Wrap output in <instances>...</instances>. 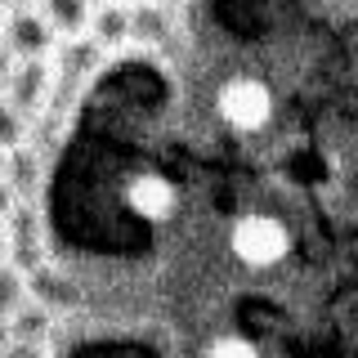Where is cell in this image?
<instances>
[{
    "mask_svg": "<svg viewBox=\"0 0 358 358\" xmlns=\"http://www.w3.org/2000/svg\"><path fill=\"white\" fill-rule=\"evenodd\" d=\"M229 246L246 268H273L278 260H287L291 233H287V224L273 220V215H242L229 233Z\"/></svg>",
    "mask_w": 358,
    "mask_h": 358,
    "instance_id": "1",
    "label": "cell"
},
{
    "mask_svg": "<svg viewBox=\"0 0 358 358\" xmlns=\"http://www.w3.org/2000/svg\"><path fill=\"white\" fill-rule=\"evenodd\" d=\"M215 112H220L224 126H233V130H260V126H268V117H273V94H268V85L255 81V76H233V81L220 85Z\"/></svg>",
    "mask_w": 358,
    "mask_h": 358,
    "instance_id": "2",
    "label": "cell"
},
{
    "mask_svg": "<svg viewBox=\"0 0 358 358\" xmlns=\"http://www.w3.org/2000/svg\"><path fill=\"white\" fill-rule=\"evenodd\" d=\"M0 41L9 45V54L22 63V59H45V54L54 50V27L50 18L41 14V9H14V14L5 18V27H0Z\"/></svg>",
    "mask_w": 358,
    "mask_h": 358,
    "instance_id": "3",
    "label": "cell"
},
{
    "mask_svg": "<svg viewBox=\"0 0 358 358\" xmlns=\"http://www.w3.org/2000/svg\"><path fill=\"white\" fill-rule=\"evenodd\" d=\"M50 90H54V67L45 59H22V63H14L5 99L22 117H36V112H45V103H50Z\"/></svg>",
    "mask_w": 358,
    "mask_h": 358,
    "instance_id": "4",
    "label": "cell"
},
{
    "mask_svg": "<svg viewBox=\"0 0 358 358\" xmlns=\"http://www.w3.org/2000/svg\"><path fill=\"white\" fill-rule=\"evenodd\" d=\"M126 201H130L134 215H143V220H171L175 206H179V193H175V184L166 175L143 171V175H134L126 184Z\"/></svg>",
    "mask_w": 358,
    "mask_h": 358,
    "instance_id": "5",
    "label": "cell"
},
{
    "mask_svg": "<svg viewBox=\"0 0 358 358\" xmlns=\"http://www.w3.org/2000/svg\"><path fill=\"white\" fill-rule=\"evenodd\" d=\"M27 291H31V300H36V305H45L50 313L76 305V287L67 282L63 273H54L50 264H41V268H31V273H27Z\"/></svg>",
    "mask_w": 358,
    "mask_h": 358,
    "instance_id": "6",
    "label": "cell"
},
{
    "mask_svg": "<svg viewBox=\"0 0 358 358\" xmlns=\"http://www.w3.org/2000/svg\"><path fill=\"white\" fill-rule=\"evenodd\" d=\"M41 14L50 18L54 31H63L67 41L72 36H85L90 31V0H41Z\"/></svg>",
    "mask_w": 358,
    "mask_h": 358,
    "instance_id": "7",
    "label": "cell"
},
{
    "mask_svg": "<svg viewBox=\"0 0 358 358\" xmlns=\"http://www.w3.org/2000/svg\"><path fill=\"white\" fill-rule=\"evenodd\" d=\"M130 14L134 9H126L117 0V5H99L94 18H90V36H94L103 50H117L121 41H130Z\"/></svg>",
    "mask_w": 358,
    "mask_h": 358,
    "instance_id": "8",
    "label": "cell"
},
{
    "mask_svg": "<svg viewBox=\"0 0 358 358\" xmlns=\"http://www.w3.org/2000/svg\"><path fill=\"white\" fill-rule=\"evenodd\" d=\"M130 36L139 41V45H162L166 36H171V14L162 9V0H157V5H134Z\"/></svg>",
    "mask_w": 358,
    "mask_h": 358,
    "instance_id": "9",
    "label": "cell"
},
{
    "mask_svg": "<svg viewBox=\"0 0 358 358\" xmlns=\"http://www.w3.org/2000/svg\"><path fill=\"white\" fill-rule=\"evenodd\" d=\"M50 322H54V313L45 309V305H36V300H27V305L9 318V327H14V341L18 345H41L45 336H50Z\"/></svg>",
    "mask_w": 358,
    "mask_h": 358,
    "instance_id": "10",
    "label": "cell"
},
{
    "mask_svg": "<svg viewBox=\"0 0 358 358\" xmlns=\"http://www.w3.org/2000/svg\"><path fill=\"white\" fill-rule=\"evenodd\" d=\"M27 278H22V268L14 260L0 264V318H14V313L27 305Z\"/></svg>",
    "mask_w": 358,
    "mask_h": 358,
    "instance_id": "11",
    "label": "cell"
},
{
    "mask_svg": "<svg viewBox=\"0 0 358 358\" xmlns=\"http://www.w3.org/2000/svg\"><path fill=\"white\" fill-rule=\"evenodd\" d=\"M36 175H41V162H36V152H31V148L5 152V179L14 184L18 197H27L31 188H36Z\"/></svg>",
    "mask_w": 358,
    "mask_h": 358,
    "instance_id": "12",
    "label": "cell"
},
{
    "mask_svg": "<svg viewBox=\"0 0 358 358\" xmlns=\"http://www.w3.org/2000/svg\"><path fill=\"white\" fill-rule=\"evenodd\" d=\"M99 59H103V45L94 36H72L63 45V72L67 76H81V72H94Z\"/></svg>",
    "mask_w": 358,
    "mask_h": 358,
    "instance_id": "13",
    "label": "cell"
},
{
    "mask_svg": "<svg viewBox=\"0 0 358 358\" xmlns=\"http://www.w3.org/2000/svg\"><path fill=\"white\" fill-rule=\"evenodd\" d=\"M22 139H27V117L9 99H0V148L14 152V148H22Z\"/></svg>",
    "mask_w": 358,
    "mask_h": 358,
    "instance_id": "14",
    "label": "cell"
},
{
    "mask_svg": "<svg viewBox=\"0 0 358 358\" xmlns=\"http://www.w3.org/2000/svg\"><path fill=\"white\" fill-rule=\"evenodd\" d=\"M206 358H260V350L246 336H220V341L206 345Z\"/></svg>",
    "mask_w": 358,
    "mask_h": 358,
    "instance_id": "15",
    "label": "cell"
},
{
    "mask_svg": "<svg viewBox=\"0 0 358 358\" xmlns=\"http://www.w3.org/2000/svg\"><path fill=\"white\" fill-rule=\"evenodd\" d=\"M18 206H22V197L14 193V184H9V179L0 175V224L14 220V210H18Z\"/></svg>",
    "mask_w": 358,
    "mask_h": 358,
    "instance_id": "16",
    "label": "cell"
},
{
    "mask_svg": "<svg viewBox=\"0 0 358 358\" xmlns=\"http://www.w3.org/2000/svg\"><path fill=\"white\" fill-rule=\"evenodd\" d=\"M9 76H14V54H9V45L0 41V99H5V85H9Z\"/></svg>",
    "mask_w": 358,
    "mask_h": 358,
    "instance_id": "17",
    "label": "cell"
},
{
    "mask_svg": "<svg viewBox=\"0 0 358 358\" xmlns=\"http://www.w3.org/2000/svg\"><path fill=\"white\" fill-rule=\"evenodd\" d=\"M14 345H18V341H14V327H9V318H0V358L14 350Z\"/></svg>",
    "mask_w": 358,
    "mask_h": 358,
    "instance_id": "18",
    "label": "cell"
},
{
    "mask_svg": "<svg viewBox=\"0 0 358 358\" xmlns=\"http://www.w3.org/2000/svg\"><path fill=\"white\" fill-rule=\"evenodd\" d=\"M5 260H9V229L0 224V264H5Z\"/></svg>",
    "mask_w": 358,
    "mask_h": 358,
    "instance_id": "19",
    "label": "cell"
},
{
    "mask_svg": "<svg viewBox=\"0 0 358 358\" xmlns=\"http://www.w3.org/2000/svg\"><path fill=\"white\" fill-rule=\"evenodd\" d=\"M0 5H14V9H27L31 0H0Z\"/></svg>",
    "mask_w": 358,
    "mask_h": 358,
    "instance_id": "20",
    "label": "cell"
},
{
    "mask_svg": "<svg viewBox=\"0 0 358 358\" xmlns=\"http://www.w3.org/2000/svg\"><path fill=\"white\" fill-rule=\"evenodd\" d=\"M90 5H117V0H90Z\"/></svg>",
    "mask_w": 358,
    "mask_h": 358,
    "instance_id": "21",
    "label": "cell"
},
{
    "mask_svg": "<svg viewBox=\"0 0 358 358\" xmlns=\"http://www.w3.org/2000/svg\"><path fill=\"white\" fill-rule=\"evenodd\" d=\"M0 175H5V148H0Z\"/></svg>",
    "mask_w": 358,
    "mask_h": 358,
    "instance_id": "22",
    "label": "cell"
},
{
    "mask_svg": "<svg viewBox=\"0 0 358 358\" xmlns=\"http://www.w3.org/2000/svg\"><path fill=\"white\" fill-rule=\"evenodd\" d=\"M134 5H157V0H134Z\"/></svg>",
    "mask_w": 358,
    "mask_h": 358,
    "instance_id": "23",
    "label": "cell"
},
{
    "mask_svg": "<svg viewBox=\"0 0 358 358\" xmlns=\"http://www.w3.org/2000/svg\"><path fill=\"white\" fill-rule=\"evenodd\" d=\"M0 27H5V18H0Z\"/></svg>",
    "mask_w": 358,
    "mask_h": 358,
    "instance_id": "24",
    "label": "cell"
}]
</instances>
